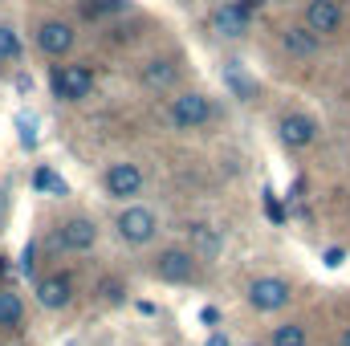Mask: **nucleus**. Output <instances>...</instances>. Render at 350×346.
<instances>
[{
  "instance_id": "nucleus-20",
  "label": "nucleus",
  "mask_w": 350,
  "mask_h": 346,
  "mask_svg": "<svg viewBox=\"0 0 350 346\" xmlns=\"http://www.w3.org/2000/svg\"><path fill=\"white\" fill-rule=\"evenodd\" d=\"M16 53H21V37L8 25H0V62H12Z\"/></svg>"
},
{
  "instance_id": "nucleus-10",
  "label": "nucleus",
  "mask_w": 350,
  "mask_h": 346,
  "mask_svg": "<svg viewBox=\"0 0 350 346\" xmlns=\"http://www.w3.org/2000/svg\"><path fill=\"white\" fill-rule=\"evenodd\" d=\"M70 297H74L70 273H53V277H45V281L37 285V302H41L45 310H62V306H70Z\"/></svg>"
},
{
  "instance_id": "nucleus-13",
  "label": "nucleus",
  "mask_w": 350,
  "mask_h": 346,
  "mask_svg": "<svg viewBox=\"0 0 350 346\" xmlns=\"http://www.w3.org/2000/svg\"><path fill=\"white\" fill-rule=\"evenodd\" d=\"M175 78H179V66H175L172 57H155V62L143 66V86H151V90L175 86Z\"/></svg>"
},
{
  "instance_id": "nucleus-24",
  "label": "nucleus",
  "mask_w": 350,
  "mask_h": 346,
  "mask_svg": "<svg viewBox=\"0 0 350 346\" xmlns=\"http://www.w3.org/2000/svg\"><path fill=\"white\" fill-rule=\"evenodd\" d=\"M200 318H204V326H216V322H220V314H216V310H212V306H208V310H204V314H200Z\"/></svg>"
},
{
  "instance_id": "nucleus-6",
  "label": "nucleus",
  "mask_w": 350,
  "mask_h": 346,
  "mask_svg": "<svg viewBox=\"0 0 350 346\" xmlns=\"http://www.w3.org/2000/svg\"><path fill=\"white\" fill-rule=\"evenodd\" d=\"M70 45H74V29L66 21H45L37 29V49L45 57H62V53H70Z\"/></svg>"
},
{
  "instance_id": "nucleus-5",
  "label": "nucleus",
  "mask_w": 350,
  "mask_h": 346,
  "mask_svg": "<svg viewBox=\"0 0 350 346\" xmlns=\"http://www.w3.org/2000/svg\"><path fill=\"white\" fill-rule=\"evenodd\" d=\"M249 12H253V0H237V4H224L212 12V29L220 37H241L245 25H249Z\"/></svg>"
},
{
  "instance_id": "nucleus-14",
  "label": "nucleus",
  "mask_w": 350,
  "mask_h": 346,
  "mask_svg": "<svg viewBox=\"0 0 350 346\" xmlns=\"http://www.w3.org/2000/svg\"><path fill=\"white\" fill-rule=\"evenodd\" d=\"M21 318H25L21 293H16V289H0V330H12V326H21Z\"/></svg>"
},
{
  "instance_id": "nucleus-25",
  "label": "nucleus",
  "mask_w": 350,
  "mask_h": 346,
  "mask_svg": "<svg viewBox=\"0 0 350 346\" xmlns=\"http://www.w3.org/2000/svg\"><path fill=\"white\" fill-rule=\"evenodd\" d=\"M208 346H228V343H224V338H220V334H216V338H212V343H208Z\"/></svg>"
},
{
  "instance_id": "nucleus-21",
  "label": "nucleus",
  "mask_w": 350,
  "mask_h": 346,
  "mask_svg": "<svg viewBox=\"0 0 350 346\" xmlns=\"http://www.w3.org/2000/svg\"><path fill=\"white\" fill-rule=\"evenodd\" d=\"M265 212H269V220H277V224L285 220V208H281V200H277L273 191H265Z\"/></svg>"
},
{
  "instance_id": "nucleus-17",
  "label": "nucleus",
  "mask_w": 350,
  "mask_h": 346,
  "mask_svg": "<svg viewBox=\"0 0 350 346\" xmlns=\"http://www.w3.org/2000/svg\"><path fill=\"white\" fill-rule=\"evenodd\" d=\"M191 241H196V249H200L204 257H216V253H220V232H212L208 224H196V228H191Z\"/></svg>"
},
{
  "instance_id": "nucleus-7",
  "label": "nucleus",
  "mask_w": 350,
  "mask_h": 346,
  "mask_svg": "<svg viewBox=\"0 0 350 346\" xmlns=\"http://www.w3.org/2000/svg\"><path fill=\"white\" fill-rule=\"evenodd\" d=\"M338 25H342V8H338V0H314V4L306 8V29H310L314 37L338 33Z\"/></svg>"
},
{
  "instance_id": "nucleus-27",
  "label": "nucleus",
  "mask_w": 350,
  "mask_h": 346,
  "mask_svg": "<svg viewBox=\"0 0 350 346\" xmlns=\"http://www.w3.org/2000/svg\"><path fill=\"white\" fill-rule=\"evenodd\" d=\"M257 4H269V0H257Z\"/></svg>"
},
{
  "instance_id": "nucleus-19",
  "label": "nucleus",
  "mask_w": 350,
  "mask_h": 346,
  "mask_svg": "<svg viewBox=\"0 0 350 346\" xmlns=\"http://www.w3.org/2000/svg\"><path fill=\"white\" fill-rule=\"evenodd\" d=\"M273 346H306V330H301V326H293V322H285V326H277Z\"/></svg>"
},
{
  "instance_id": "nucleus-16",
  "label": "nucleus",
  "mask_w": 350,
  "mask_h": 346,
  "mask_svg": "<svg viewBox=\"0 0 350 346\" xmlns=\"http://www.w3.org/2000/svg\"><path fill=\"white\" fill-rule=\"evenodd\" d=\"M33 187L37 191H49V196H66V179L53 172V168H37L33 172Z\"/></svg>"
},
{
  "instance_id": "nucleus-11",
  "label": "nucleus",
  "mask_w": 350,
  "mask_h": 346,
  "mask_svg": "<svg viewBox=\"0 0 350 346\" xmlns=\"http://www.w3.org/2000/svg\"><path fill=\"white\" fill-rule=\"evenodd\" d=\"M281 143L293 147V151L310 147V143H314V122H310L306 114H285V118H281Z\"/></svg>"
},
{
  "instance_id": "nucleus-9",
  "label": "nucleus",
  "mask_w": 350,
  "mask_h": 346,
  "mask_svg": "<svg viewBox=\"0 0 350 346\" xmlns=\"http://www.w3.org/2000/svg\"><path fill=\"white\" fill-rule=\"evenodd\" d=\"M155 273L163 277V281H191L196 277V261H191V253H183V249H167V253H159V261H155Z\"/></svg>"
},
{
  "instance_id": "nucleus-12",
  "label": "nucleus",
  "mask_w": 350,
  "mask_h": 346,
  "mask_svg": "<svg viewBox=\"0 0 350 346\" xmlns=\"http://www.w3.org/2000/svg\"><path fill=\"white\" fill-rule=\"evenodd\" d=\"M94 224L90 220H82V216H74V220H66L62 224V245L70 249V253H86L90 245H94Z\"/></svg>"
},
{
  "instance_id": "nucleus-1",
  "label": "nucleus",
  "mask_w": 350,
  "mask_h": 346,
  "mask_svg": "<svg viewBox=\"0 0 350 346\" xmlns=\"http://www.w3.org/2000/svg\"><path fill=\"white\" fill-rule=\"evenodd\" d=\"M90 90H94V74H90V66H62V70H53V94H57L62 102L90 98Z\"/></svg>"
},
{
  "instance_id": "nucleus-26",
  "label": "nucleus",
  "mask_w": 350,
  "mask_h": 346,
  "mask_svg": "<svg viewBox=\"0 0 350 346\" xmlns=\"http://www.w3.org/2000/svg\"><path fill=\"white\" fill-rule=\"evenodd\" d=\"M342 346H350V330H347V334H342Z\"/></svg>"
},
{
  "instance_id": "nucleus-23",
  "label": "nucleus",
  "mask_w": 350,
  "mask_h": 346,
  "mask_svg": "<svg viewBox=\"0 0 350 346\" xmlns=\"http://www.w3.org/2000/svg\"><path fill=\"white\" fill-rule=\"evenodd\" d=\"M342 261H347V253H342V249H330V253H326V265H334V269H338Z\"/></svg>"
},
{
  "instance_id": "nucleus-2",
  "label": "nucleus",
  "mask_w": 350,
  "mask_h": 346,
  "mask_svg": "<svg viewBox=\"0 0 350 346\" xmlns=\"http://www.w3.org/2000/svg\"><path fill=\"white\" fill-rule=\"evenodd\" d=\"M208 118H212V102H208L204 94L187 90V94L172 98V122L175 127H200V122H208Z\"/></svg>"
},
{
  "instance_id": "nucleus-4",
  "label": "nucleus",
  "mask_w": 350,
  "mask_h": 346,
  "mask_svg": "<svg viewBox=\"0 0 350 346\" xmlns=\"http://www.w3.org/2000/svg\"><path fill=\"white\" fill-rule=\"evenodd\" d=\"M118 232H122L126 245H147V241L155 237V212H147V208H126V212L118 216Z\"/></svg>"
},
{
  "instance_id": "nucleus-18",
  "label": "nucleus",
  "mask_w": 350,
  "mask_h": 346,
  "mask_svg": "<svg viewBox=\"0 0 350 346\" xmlns=\"http://www.w3.org/2000/svg\"><path fill=\"white\" fill-rule=\"evenodd\" d=\"M224 78H228V86L237 90L241 98H253V94H257V86H253V78H245V70H241L237 62H228V70H224Z\"/></svg>"
},
{
  "instance_id": "nucleus-8",
  "label": "nucleus",
  "mask_w": 350,
  "mask_h": 346,
  "mask_svg": "<svg viewBox=\"0 0 350 346\" xmlns=\"http://www.w3.org/2000/svg\"><path fill=\"white\" fill-rule=\"evenodd\" d=\"M106 191H110L114 200L139 196V191H143V172H139L135 163H114V168L106 172Z\"/></svg>"
},
{
  "instance_id": "nucleus-3",
  "label": "nucleus",
  "mask_w": 350,
  "mask_h": 346,
  "mask_svg": "<svg viewBox=\"0 0 350 346\" xmlns=\"http://www.w3.org/2000/svg\"><path fill=\"white\" fill-rule=\"evenodd\" d=\"M249 302H253V310L273 314V310H281V306L289 302V285H285L281 277H257L253 289H249Z\"/></svg>"
},
{
  "instance_id": "nucleus-22",
  "label": "nucleus",
  "mask_w": 350,
  "mask_h": 346,
  "mask_svg": "<svg viewBox=\"0 0 350 346\" xmlns=\"http://www.w3.org/2000/svg\"><path fill=\"white\" fill-rule=\"evenodd\" d=\"M122 0H94V12H118Z\"/></svg>"
},
{
  "instance_id": "nucleus-15",
  "label": "nucleus",
  "mask_w": 350,
  "mask_h": 346,
  "mask_svg": "<svg viewBox=\"0 0 350 346\" xmlns=\"http://www.w3.org/2000/svg\"><path fill=\"white\" fill-rule=\"evenodd\" d=\"M285 49H289V53H297V57H306V53H314V49H318V37H314V33H306V29H285Z\"/></svg>"
}]
</instances>
